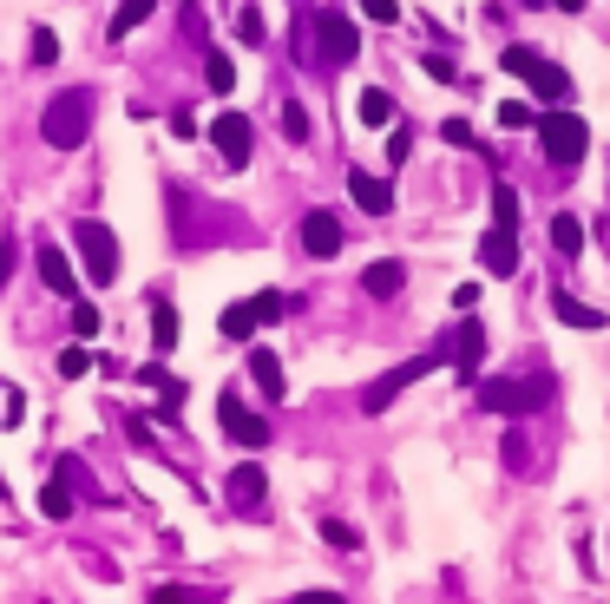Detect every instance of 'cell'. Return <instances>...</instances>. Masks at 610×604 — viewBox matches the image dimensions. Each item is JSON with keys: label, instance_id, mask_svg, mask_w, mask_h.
<instances>
[{"label": "cell", "instance_id": "cell-1", "mask_svg": "<svg viewBox=\"0 0 610 604\" xmlns=\"http://www.w3.org/2000/svg\"><path fill=\"white\" fill-rule=\"evenodd\" d=\"M296 33L309 40V67H316V73H336V67H348V60L361 53V27L341 13L336 0H309V7L296 13Z\"/></svg>", "mask_w": 610, "mask_h": 604}, {"label": "cell", "instance_id": "cell-2", "mask_svg": "<svg viewBox=\"0 0 610 604\" xmlns=\"http://www.w3.org/2000/svg\"><path fill=\"white\" fill-rule=\"evenodd\" d=\"M86 132H92V85L53 92L47 112H40V139H47L53 151H72V145H86Z\"/></svg>", "mask_w": 610, "mask_h": 604}, {"label": "cell", "instance_id": "cell-3", "mask_svg": "<svg viewBox=\"0 0 610 604\" xmlns=\"http://www.w3.org/2000/svg\"><path fill=\"white\" fill-rule=\"evenodd\" d=\"M539 145H544V164H551L558 178H571V171L584 164V151H591V132H584L578 112H544L539 119Z\"/></svg>", "mask_w": 610, "mask_h": 604}, {"label": "cell", "instance_id": "cell-4", "mask_svg": "<svg viewBox=\"0 0 610 604\" xmlns=\"http://www.w3.org/2000/svg\"><path fill=\"white\" fill-rule=\"evenodd\" d=\"M558 394V381L551 375H499V381H479V407H492V414H539L544 401Z\"/></svg>", "mask_w": 610, "mask_h": 604}, {"label": "cell", "instance_id": "cell-5", "mask_svg": "<svg viewBox=\"0 0 610 604\" xmlns=\"http://www.w3.org/2000/svg\"><path fill=\"white\" fill-rule=\"evenodd\" d=\"M72 250H79V270L106 290V283H119V236L106 218H79L72 224Z\"/></svg>", "mask_w": 610, "mask_h": 604}, {"label": "cell", "instance_id": "cell-6", "mask_svg": "<svg viewBox=\"0 0 610 604\" xmlns=\"http://www.w3.org/2000/svg\"><path fill=\"white\" fill-rule=\"evenodd\" d=\"M499 67L526 79V85L539 92L544 105H564V99H571V73H564V67H551V60H544L539 47H519V40H512V47L499 53Z\"/></svg>", "mask_w": 610, "mask_h": 604}, {"label": "cell", "instance_id": "cell-7", "mask_svg": "<svg viewBox=\"0 0 610 604\" xmlns=\"http://www.w3.org/2000/svg\"><path fill=\"white\" fill-rule=\"evenodd\" d=\"M289 315V296H276V290H263V296H250V302H230L223 309V342H243V335H257L263 322H282Z\"/></svg>", "mask_w": 610, "mask_h": 604}, {"label": "cell", "instance_id": "cell-8", "mask_svg": "<svg viewBox=\"0 0 610 604\" xmlns=\"http://www.w3.org/2000/svg\"><path fill=\"white\" fill-rule=\"evenodd\" d=\"M223 500H230V513H250V520H257V513L270 506V473H263L257 460H237L230 480H223Z\"/></svg>", "mask_w": 610, "mask_h": 604}, {"label": "cell", "instance_id": "cell-9", "mask_svg": "<svg viewBox=\"0 0 610 604\" xmlns=\"http://www.w3.org/2000/svg\"><path fill=\"white\" fill-rule=\"evenodd\" d=\"M420 375H433V355H413V362H401V369H388L381 381H368V387H361V414H388V407H394V394L413 387Z\"/></svg>", "mask_w": 610, "mask_h": 604}, {"label": "cell", "instance_id": "cell-10", "mask_svg": "<svg viewBox=\"0 0 610 604\" xmlns=\"http://www.w3.org/2000/svg\"><path fill=\"white\" fill-rule=\"evenodd\" d=\"M210 139H217V158H223L230 171H243V164H250V151H257V132H250V119H243V112H217Z\"/></svg>", "mask_w": 610, "mask_h": 604}, {"label": "cell", "instance_id": "cell-11", "mask_svg": "<svg viewBox=\"0 0 610 604\" xmlns=\"http://www.w3.org/2000/svg\"><path fill=\"white\" fill-rule=\"evenodd\" d=\"M447 355H453V375L460 381H479V362H486V322H453V335H447Z\"/></svg>", "mask_w": 610, "mask_h": 604}, {"label": "cell", "instance_id": "cell-12", "mask_svg": "<svg viewBox=\"0 0 610 604\" xmlns=\"http://www.w3.org/2000/svg\"><path fill=\"white\" fill-rule=\"evenodd\" d=\"M217 421H223V434H230L237 447H270V421H263V414H250L237 394H223V401H217Z\"/></svg>", "mask_w": 610, "mask_h": 604}, {"label": "cell", "instance_id": "cell-13", "mask_svg": "<svg viewBox=\"0 0 610 604\" xmlns=\"http://www.w3.org/2000/svg\"><path fill=\"white\" fill-rule=\"evenodd\" d=\"M341 236H348L341 211H309V218H302V250H309V256H322V263L341 250Z\"/></svg>", "mask_w": 610, "mask_h": 604}, {"label": "cell", "instance_id": "cell-14", "mask_svg": "<svg viewBox=\"0 0 610 604\" xmlns=\"http://www.w3.org/2000/svg\"><path fill=\"white\" fill-rule=\"evenodd\" d=\"M479 270H486V276H512V270H519V236L506 224H492L479 236Z\"/></svg>", "mask_w": 610, "mask_h": 604}, {"label": "cell", "instance_id": "cell-15", "mask_svg": "<svg viewBox=\"0 0 610 604\" xmlns=\"http://www.w3.org/2000/svg\"><path fill=\"white\" fill-rule=\"evenodd\" d=\"M40 283H47L53 296H79V270L67 263L60 243H40Z\"/></svg>", "mask_w": 610, "mask_h": 604}, {"label": "cell", "instance_id": "cell-16", "mask_svg": "<svg viewBox=\"0 0 610 604\" xmlns=\"http://www.w3.org/2000/svg\"><path fill=\"white\" fill-rule=\"evenodd\" d=\"M348 198H354L368 218H388V211H394V191H388L374 171H348Z\"/></svg>", "mask_w": 610, "mask_h": 604}, {"label": "cell", "instance_id": "cell-17", "mask_svg": "<svg viewBox=\"0 0 610 604\" xmlns=\"http://www.w3.org/2000/svg\"><path fill=\"white\" fill-rule=\"evenodd\" d=\"M401 283H407L401 256H381V263H368V270H361V290H368L374 302H394V296H401Z\"/></svg>", "mask_w": 610, "mask_h": 604}, {"label": "cell", "instance_id": "cell-18", "mask_svg": "<svg viewBox=\"0 0 610 604\" xmlns=\"http://www.w3.org/2000/svg\"><path fill=\"white\" fill-rule=\"evenodd\" d=\"M551 315H558L564 329H584V335H591V329H604V309H591V302H578V296H571V290H551Z\"/></svg>", "mask_w": 610, "mask_h": 604}, {"label": "cell", "instance_id": "cell-19", "mask_svg": "<svg viewBox=\"0 0 610 604\" xmlns=\"http://www.w3.org/2000/svg\"><path fill=\"white\" fill-rule=\"evenodd\" d=\"M250 381L263 387V401H289V381H282V362L270 349H250Z\"/></svg>", "mask_w": 610, "mask_h": 604}, {"label": "cell", "instance_id": "cell-20", "mask_svg": "<svg viewBox=\"0 0 610 604\" xmlns=\"http://www.w3.org/2000/svg\"><path fill=\"white\" fill-rule=\"evenodd\" d=\"M151 349H158V355H171V349H178V315H171V302H164V296L151 302Z\"/></svg>", "mask_w": 610, "mask_h": 604}, {"label": "cell", "instance_id": "cell-21", "mask_svg": "<svg viewBox=\"0 0 610 604\" xmlns=\"http://www.w3.org/2000/svg\"><path fill=\"white\" fill-rule=\"evenodd\" d=\"M539 105H532V99H506V105H499V125H506V132H539Z\"/></svg>", "mask_w": 610, "mask_h": 604}, {"label": "cell", "instance_id": "cell-22", "mask_svg": "<svg viewBox=\"0 0 610 604\" xmlns=\"http://www.w3.org/2000/svg\"><path fill=\"white\" fill-rule=\"evenodd\" d=\"M203 85H210V92H230V85H237V60H230V53H203Z\"/></svg>", "mask_w": 610, "mask_h": 604}, {"label": "cell", "instance_id": "cell-23", "mask_svg": "<svg viewBox=\"0 0 610 604\" xmlns=\"http://www.w3.org/2000/svg\"><path fill=\"white\" fill-rule=\"evenodd\" d=\"M551 250H558V256H578V250H584V224H578V218H551Z\"/></svg>", "mask_w": 610, "mask_h": 604}, {"label": "cell", "instance_id": "cell-24", "mask_svg": "<svg viewBox=\"0 0 610 604\" xmlns=\"http://www.w3.org/2000/svg\"><path fill=\"white\" fill-rule=\"evenodd\" d=\"M354 119H361V125H388V119H394V99H388L381 85H368V92H361V112H354Z\"/></svg>", "mask_w": 610, "mask_h": 604}, {"label": "cell", "instance_id": "cell-25", "mask_svg": "<svg viewBox=\"0 0 610 604\" xmlns=\"http://www.w3.org/2000/svg\"><path fill=\"white\" fill-rule=\"evenodd\" d=\"M151 7H158V0H119V13H112V40H126L138 20H151Z\"/></svg>", "mask_w": 610, "mask_h": 604}, {"label": "cell", "instance_id": "cell-26", "mask_svg": "<svg viewBox=\"0 0 610 604\" xmlns=\"http://www.w3.org/2000/svg\"><path fill=\"white\" fill-rule=\"evenodd\" d=\"M40 513H47V520H72V486H67V480L40 486Z\"/></svg>", "mask_w": 610, "mask_h": 604}, {"label": "cell", "instance_id": "cell-27", "mask_svg": "<svg viewBox=\"0 0 610 604\" xmlns=\"http://www.w3.org/2000/svg\"><path fill=\"white\" fill-rule=\"evenodd\" d=\"M27 60H33V67H53V60H60V40H53V27H33V33H27Z\"/></svg>", "mask_w": 610, "mask_h": 604}, {"label": "cell", "instance_id": "cell-28", "mask_svg": "<svg viewBox=\"0 0 610 604\" xmlns=\"http://www.w3.org/2000/svg\"><path fill=\"white\" fill-rule=\"evenodd\" d=\"M492 224H519V191H512V184H492Z\"/></svg>", "mask_w": 610, "mask_h": 604}, {"label": "cell", "instance_id": "cell-29", "mask_svg": "<svg viewBox=\"0 0 610 604\" xmlns=\"http://www.w3.org/2000/svg\"><path fill=\"white\" fill-rule=\"evenodd\" d=\"M237 33H243V47H263V40H270V27H263L257 7H237Z\"/></svg>", "mask_w": 610, "mask_h": 604}, {"label": "cell", "instance_id": "cell-30", "mask_svg": "<svg viewBox=\"0 0 610 604\" xmlns=\"http://www.w3.org/2000/svg\"><path fill=\"white\" fill-rule=\"evenodd\" d=\"M99 329H106V315H99L92 302H72V335H79V342H92Z\"/></svg>", "mask_w": 610, "mask_h": 604}, {"label": "cell", "instance_id": "cell-31", "mask_svg": "<svg viewBox=\"0 0 610 604\" xmlns=\"http://www.w3.org/2000/svg\"><path fill=\"white\" fill-rule=\"evenodd\" d=\"M282 139H289V145H302V139H309V112H302L296 99L282 105Z\"/></svg>", "mask_w": 610, "mask_h": 604}, {"label": "cell", "instance_id": "cell-32", "mask_svg": "<svg viewBox=\"0 0 610 604\" xmlns=\"http://www.w3.org/2000/svg\"><path fill=\"white\" fill-rule=\"evenodd\" d=\"M322 538H329L336 552H354V545H361V532L348 526V520H322Z\"/></svg>", "mask_w": 610, "mask_h": 604}, {"label": "cell", "instance_id": "cell-33", "mask_svg": "<svg viewBox=\"0 0 610 604\" xmlns=\"http://www.w3.org/2000/svg\"><path fill=\"white\" fill-rule=\"evenodd\" d=\"M60 480H67L72 493H92V473H86V460H79V453H67V460H60Z\"/></svg>", "mask_w": 610, "mask_h": 604}, {"label": "cell", "instance_id": "cell-34", "mask_svg": "<svg viewBox=\"0 0 610 604\" xmlns=\"http://www.w3.org/2000/svg\"><path fill=\"white\" fill-rule=\"evenodd\" d=\"M506 466H512V473H526V460H532V453H526V434H519V427H506Z\"/></svg>", "mask_w": 610, "mask_h": 604}, {"label": "cell", "instance_id": "cell-35", "mask_svg": "<svg viewBox=\"0 0 610 604\" xmlns=\"http://www.w3.org/2000/svg\"><path fill=\"white\" fill-rule=\"evenodd\" d=\"M60 375L86 381V375H92V355H86V349H67V355H60Z\"/></svg>", "mask_w": 610, "mask_h": 604}, {"label": "cell", "instance_id": "cell-36", "mask_svg": "<svg viewBox=\"0 0 610 604\" xmlns=\"http://www.w3.org/2000/svg\"><path fill=\"white\" fill-rule=\"evenodd\" d=\"M151 604H203V592H184V585H158Z\"/></svg>", "mask_w": 610, "mask_h": 604}, {"label": "cell", "instance_id": "cell-37", "mask_svg": "<svg viewBox=\"0 0 610 604\" xmlns=\"http://www.w3.org/2000/svg\"><path fill=\"white\" fill-rule=\"evenodd\" d=\"M164 132H171V139H198V119H191V112H171Z\"/></svg>", "mask_w": 610, "mask_h": 604}, {"label": "cell", "instance_id": "cell-38", "mask_svg": "<svg viewBox=\"0 0 610 604\" xmlns=\"http://www.w3.org/2000/svg\"><path fill=\"white\" fill-rule=\"evenodd\" d=\"M440 139H447V145H473V125H467V119H447Z\"/></svg>", "mask_w": 610, "mask_h": 604}, {"label": "cell", "instance_id": "cell-39", "mask_svg": "<svg viewBox=\"0 0 610 604\" xmlns=\"http://www.w3.org/2000/svg\"><path fill=\"white\" fill-rule=\"evenodd\" d=\"M407 151H413V132H407V125L401 132H388V164H401Z\"/></svg>", "mask_w": 610, "mask_h": 604}, {"label": "cell", "instance_id": "cell-40", "mask_svg": "<svg viewBox=\"0 0 610 604\" xmlns=\"http://www.w3.org/2000/svg\"><path fill=\"white\" fill-rule=\"evenodd\" d=\"M427 79H440V85H447V79H453V60H447V53H427Z\"/></svg>", "mask_w": 610, "mask_h": 604}, {"label": "cell", "instance_id": "cell-41", "mask_svg": "<svg viewBox=\"0 0 610 604\" xmlns=\"http://www.w3.org/2000/svg\"><path fill=\"white\" fill-rule=\"evenodd\" d=\"M361 13H368V20H394L401 7H394V0H361Z\"/></svg>", "mask_w": 610, "mask_h": 604}, {"label": "cell", "instance_id": "cell-42", "mask_svg": "<svg viewBox=\"0 0 610 604\" xmlns=\"http://www.w3.org/2000/svg\"><path fill=\"white\" fill-rule=\"evenodd\" d=\"M289 604H348V598H341V592H296Z\"/></svg>", "mask_w": 610, "mask_h": 604}, {"label": "cell", "instance_id": "cell-43", "mask_svg": "<svg viewBox=\"0 0 610 604\" xmlns=\"http://www.w3.org/2000/svg\"><path fill=\"white\" fill-rule=\"evenodd\" d=\"M7 276H13V236H0V290H7Z\"/></svg>", "mask_w": 610, "mask_h": 604}, {"label": "cell", "instance_id": "cell-44", "mask_svg": "<svg viewBox=\"0 0 610 604\" xmlns=\"http://www.w3.org/2000/svg\"><path fill=\"white\" fill-rule=\"evenodd\" d=\"M551 7H558V13H578V7H584V0H551Z\"/></svg>", "mask_w": 610, "mask_h": 604}, {"label": "cell", "instance_id": "cell-45", "mask_svg": "<svg viewBox=\"0 0 610 604\" xmlns=\"http://www.w3.org/2000/svg\"><path fill=\"white\" fill-rule=\"evenodd\" d=\"M526 7H551V0H526Z\"/></svg>", "mask_w": 610, "mask_h": 604}]
</instances>
